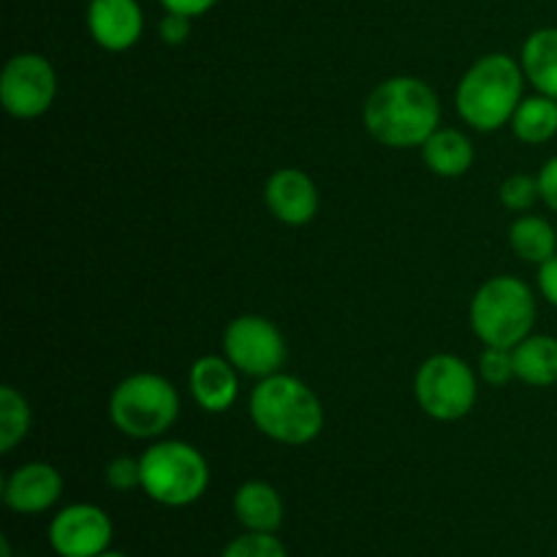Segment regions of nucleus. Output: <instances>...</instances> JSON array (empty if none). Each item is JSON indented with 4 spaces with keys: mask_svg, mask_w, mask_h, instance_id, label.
Segmentation results:
<instances>
[{
    "mask_svg": "<svg viewBox=\"0 0 557 557\" xmlns=\"http://www.w3.org/2000/svg\"><path fill=\"white\" fill-rule=\"evenodd\" d=\"M438 96L413 76L381 82L364 101V128L386 147L424 145L438 131Z\"/></svg>",
    "mask_w": 557,
    "mask_h": 557,
    "instance_id": "obj_1",
    "label": "nucleus"
},
{
    "mask_svg": "<svg viewBox=\"0 0 557 557\" xmlns=\"http://www.w3.org/2000/svg\"><path fill=\"white\" fill-rule=\"evenodd\" d=\"M250 417L261 433L286 446L310 444L324 428V408L315 392L294 375L281 373L261 379L256 386Z\"/></svg>",
    "mask_w": 557,
    "mask_h": 557,
    "instance_id": "obj_2",
    "label": "nucleus"
},
{
    "mask_svg": "<svg viewBox=\"0 0 557 557\" xmlns=\"http://www.w3.org/2000/svg\"><path fill=\"white\" fill-rule=\"evenodd\" d=\"M522 103V65L509 54H487L468 69L457 87V109L476 131H495Z\"/></svg>",
    "mask_w": 557,
    "mask_h": 557,
    "instance_id": "obj_3",
    "label": "nucleus"
},
{
    "mask_svg": "<svg viewBox=\"0 0 557 557\" xmlns=\"http://www.w3.org/2000/svg\"><path fill=\"white\" fill-rule=\"evenodd\" d=\"M536 321L533 294L520 277L500 275L484 283L471 302V326L487 346L515 348Z\"/></svg>",
    "mask_w": 557,
    "mask_h": 557,
    "instance_id": "obj_4",
    "label": "nucleus"
},
{
    "mask_svg": "<svg viewBox=\"0 0 557 557\" xmlns=\"http://www.w3.org/2000/svg\"><path fill=\"white\" fill-rule=\"evenodd\" d=\"M141 490L156 504L183 509L196 504L210 484V468L201 451L183 441H161L141 455Z\"/></svg>",
    "mask_w": 557,
    "mask_h": 557,
    "instance_id": "obj_5",
    "label": "nucleus"
},
{
    "mask_svg": "<svg viewBox=\"0 0 557 557\" xmlns=\"http://www.w3.org/2000/svg\"><path fill=\"white\" fill-rule=\"evenodd\" d=\"M109 413L120 433L131 438H156L177 419L180 397L161 375L136 373L114 386Z\"/></svg>",
    "mask_w": 557,
    "mask_h": 557,
    "instance_id": "obj_6",
    "label": "nucleus"
},
{
    "mask_svg": "<svg viewBox=\"0 0 557 557\" xmlns=\"http://www.w3.org/2000/svg\"><path fill=\"white\" fill-rule=\"evenodd\" d=\"M413 389L428 417L438 422H455L471 413L476 403V375L460 357L438 354L419 368Z\"/></svg>",
    "mask_w": 557,
    "mask_h": 557,
    "instance_id": "obj_7",
    "label": "nucleus"
},
{
    "mask_svg": "<svg viewBox=\"0 0 557 557\" xmlns=\"http://www.w3.org/2000/svg\"><path fill=\"white\" fill-rule=\"evenodd\" d=\"M226 357L239 373L270 379L286 359V343L277 326L261 315H239L226 326L223 335Z\"/></svg>",
    "mask_w": 557,
    "mask_h": 557,
    "instance_id": "obj_8",
    "label": "nucleus"
},
{
    "mask_svg": "<svg viewBox=\"0 0 557 557\" xmlns=\"http://www.w3.org/2000/svg\"><path fill=\"white\" fill-rule=\"evenodd\" d=\"M58 92V76L41 54H16L5 63L0 76V101L5 112L20 120L47 112Z\"/></svg>",
    "mask_w": 557,
    "mask_h": 557,
    "instance_id": "obj_9",
    "label": "nucleus"
},
{
    "mask_svg": "<svg viewBox=\"0 0 557 557\" xmlns=\"http://www.w3.org/2000/svg\"><path fill=\"white\" fill-rule=\"evenodd\" d=\"M49 544L58 557H98L112 544V520L101 506L71 504L54 515Z\"/></svg>",
    "mask_w": 557,
    "mask_h": 557,
    "instance_id": "obj_10",
    "label": "nucleus"
},
{
    "mask_svg": "<svg viewBox=\"0 0 557 557\" xmlns=\"http://www.w3.org/2000/svg\"><path fill=\"white\" fill-rule=\"evenodd\" d=\"M63 495V476L47 462H27L16 468L3 484V504L16 515H41Z\"/></svg>",
    "mask_w": 557,
    "mask_h": 557,
    "instance_id": "obj_11",
    "label": "nucleus"
},
{
    "mask_svg": "<svg viewBox=\"0 0 557 557\" xmlns=\"http://www.w3.org/2000/svg\"><path fill=\"white\" fill-rule=\"evenodd\" d=\"M87 27L96 44L109 52H123L134 47L145 27V16L136 0H90Z\"/></svg>",
    "mask_w": 557,
    "mask_h": 557,
    "instance_id": "obj_12",
    "label": "nucleus"
},
{
    "mask_svg": "<svg viewBox=\"0 0 557 557\" xmlns=\"http://www.w3.org/2000/svg\"><path fill=\"white\" fill-rule=\"evenodd\" d=\"M264 196L272 215L288 226H305L319 210V190L299 169H277L267 183Z\"/></svg>",
    "mask_w": 557,
    "mask_h": 557,
    "instance_id": "obj_13",
    "label": "nucleus"
},
{
    "mask_svg": "<svg viewBox=\"0 0 557 557\" xmlns=\"http://www.w3.org/2000/svg\"><path fill=\"white\" fill-rule=\"evenodd\" d=\"M221 357H201L190 368V392L205 411H226L237 400V373Z\"/></svg>",
    "mask_w": 557,
    "mask_h": 557,
    "instance_id": "obj_14",
    "label": "nucleus"
},
{
    "mask_svg": "<svg viewBox=\"0 0 557 557\" xmlns=\"http://www.w3.org/2000/svg\"><path fill=\"white\" fill-rule=\"evenodd\" d=\"M234 515L245 531L275 533L283 525V500L267 482H245L234 495Z\"/></svg>",
    "mask_w": 557,
    "mask_h": 557,
    "instance_id": "obj_15",
    "label": "nucleus"
},
{
    "mask_svg": "<svg viewBox=\"0 0 557 557\" xmlns=\"http://www.w3.org/2000/svg\"><path fill=\"white\" fill-rule=\"evenodd\" d=\"M515 373L531 386L557 384V337L528 335L525 341L511 348Z\"/></svg>",
    "mask_w": 557,
    "mask_h": 557,
    "instance_id": "obj_16",
    "label": "nucleus"
},
{
    "mask_svg": "<svg viewBox=\"0 0 557 557\" xmlns=\"http://www.w3.org/2000/svg\"><path fill=\"white\" fill-rule=\"evenodd\" d=\"M522 71L542 96L557 101V27L531 33L522 47Z\"/></svg>",
    "mask_w": 557,
    "mask_h": 557,
    "instance_id": "obj_17",
    "label": "nucleus"
},
{
    "mask_svg": "<svg viewBox=\"0 0 557 557\" xmlns=\"http://www.w3.org/2000/svg\"><path fill=\"white\" fill-rule=\"evenodd\" d=\"M424 163L441 177H460L473 163V145L466 134L441 128L422 145Z\"/></svg>",
    "mask_w": 557,
    "mask_h": 557,
    "instance_id": "obj_18",
    "label": "nucleus"
},
{
    "mask_svg": "<svg viewBox=\"0 0 557 557\" xmlns=\"http://www.w3.org/2000/svg\"><path fill=\"white\" fill-rule=\"evenodd\" d=\"M511 248L520 259L531 261V264L542 267L544 261H549L557 253V234L553 223H547L544 218L536 215H522L517 218L515 226H511Z\"/></svg>",
    "mask_w": 557,
    "mask_h": 557,
    "instance_id": "obj_19",
    "label": "nucleus"
},
{
    "mask_svg": "<svg viewBox=\"0 0 557 557\" xmlns=\"http://www.w3.org/2000/svg\"><path fill=\"white\" fill-rule=\"evenodd\" d=\"M517 139L528 145H544L557 134V101L549 96L525 98L511 117Z\"/></svg>",
    "mask_w": 557,
    "mask_h": 557,
    "instance_id": "obj_20",
    "label": "nucleus"
},
{
    "mask_svg": "<svg viewBox=\"0 0 557 557\" xmlns=\"http://www.w3.org/2000/svg\"><path fill=\"white\" fill-rule=\"evenodd\" d=\"M30 430V408L14 386H0V451H11Z\"/></svg>",
    "mask_w": 557,
    "mask_h": 557,
    "instance_id": "obj_21",
    "label": "nucleus"
},
{
    "mask_svg": "<svg viewBox=\"0 0 557 557\" xmlns=\"http://www.w3.org/2000/svg\"><path fill=\"white\" fill-rule=\"evenodd\" d=\"M221 557H288V553L275 533L248 531L228 542Z\"/></svg>",
    "mask_w": 557,
    "mask_h": 557,
    "instance_id": "obj_22",
    "label": "nucleus"
},
{
    "mask_svg": "<svg viewBox=\"0 0 557 557\" xmlns=\"http://www.w3.org/2000/svg\"><path fill=\"white\" fill-rule=\"evenodd\" d=\"M536 199H542V190H539V177H528V174H511L504 185H500V201H504L509 210H531L536 205Z\"/></svg>",
    "mask_w": 557,
    "mask_h": 557,
    "instance_id": "obj_23",
    "label": "nucleus"
},
{
    "mask_svg": "<svg viewBox=\"0 0 557 557\" xmlns=\"http://www.w3.org/2000/svg\"><path fill=\"white\" fill-rule=\"evenodd\" d=\"M479 373L487 384L504 386L515 379V357H511V348H495L487 346V351L482 354V362H479Z\"/></svg>",
    "mask_w": 557,
    "mask_h": 557,
    "instance_id": "obj_24",
    "label": "nucleus"
},
{
    "mask_svg": "<svg viewBox=\"0 0 557 557\" xmlns=\"http://www.w3.org/2000/svg\"><path fill=\"white\" fill-rule=\"evenodd\" d=\"M107 484L109 487L120 490V493L141 487L139 460H131V457H114V460L107 466Z\"/></svg>",
    "mask_w": 557,
    "mask_h": 557,
    "instance_id": "obj_25",
    "label": "nucleus"
},
{
    "mask_svg": "<svg viewBox=\"0 0 557 557\" xmlns=\"http://www.w3.org/2000/svg\"><path fill=\"white\" fill-rule=\"evenodd\" d=\"M190 36V16L169 14L161 20V38L166 44H183Z\"/></svg>",
    "mask_w": 557,
    "mask_h": 557,
    "instance_id": "obj_26",
    "label": "nucleus"
},
{
    "mask_svg": "<svg viewBox=\"0 0 557 557\" xmlns=\"http://www.w3.org/2000/svg\"><path fill=\"white\" fill-rule=\"evenodd\" d=\"M539 190H542L544 205L557 212V158L544 163V169L539 172Z\"/></svg>",
    "mask_w": 557,
    "mask_h": 557,
    "instance_id": "obj_27",
    "label": "nucleus"
},
{
    "mask_svg": "<svg viewBox=\"0 0 557 557\" xmlns=\"http://www.w3.org/2000/svg\"><path fill=\"white\" fill-rule=\"evenodd\" d=\"M215 3L218 0H161V5L169 11V14H183V16H201Z\"/></svg>",
    "mask_w": 557,
    "mask_h": 557,
    "instance_id": "obj_28",
    "label": "nucleus"
},
{
    "mask_svg": "<svg viewBox=\"0 0 557 557\" xmlns=\"http://www.w3.org/2000/svg\"><path fill=\"white\" fill-rule=\"evenodd\" d=\"M539 286H542L547 302L557 308V253L549 261H544L542 270H539Z\"/></svg>",
    "mask_w": 557,
    "mask_h": 557,
    "instance_id": "obj_29",
    "label": "nucleus"
},
{
    "mask_svg": "<svg viewBox=\"0 0 557 557\" xmlns=\"http://www.w3.org/2000/svg\"><path fill=\"white\" fill-rule=\"evenodd\" d=\"M0 553H3V557H11V544H9V539H3V542H0Z\"/></svg>",
    "mask_w": 557,
    "mask_h": 557,
    "instance_id": "obj_30",
    "label": "nucleus"
},
{
    "mask_svg": "<svg viewBox=\"0 0 557 557\" xmlns=\"http://www.w3.org/2000/svg\"><path fill=\"white\" fill-rule=\"evenodd\" d=\"M98 557H128L125 553H114V549H107V553H101Z\"/></svg>",
    "mask_w": 557,
    "mask_h": 557,
    "instance_id": "obj_31",
    "label": "nucleus"
}]
</instances>
